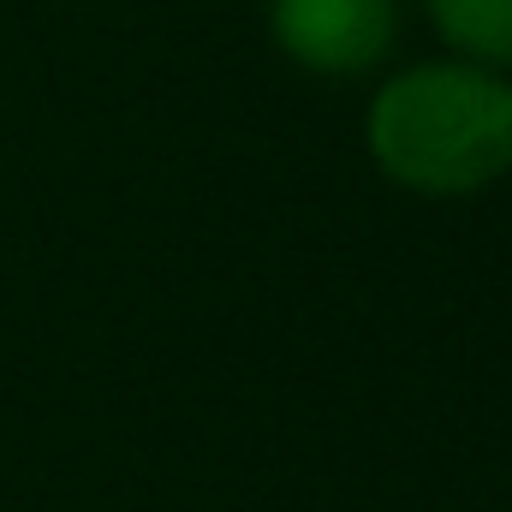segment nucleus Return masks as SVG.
Returning <instances> with one entry per match:
<instances>
[{"label":"nucleus","mask_w":512,"mask_h":512,"mask_svg":"<svg viewBox=\"0 0 512 512\" xmlns=\"http://www.w3.org/2000/svg\"><path fill=\"white\" fill-rule=\"evenodd\" d=\"M435 36L477 66H512V0H423Z\"/></svg>","instance_id":"3"},{"label":"nucleus","mask_w":512,"mask_h":512,"mask_svg":"<svg viewBox=\"0 0 512 512\" xmlns=\"http://www.w3.org/2000/svg\"><path fill=\"white\" fill-rule=\"evenodd\" d=\"M370 155L417 197H477L512 173V78L477 60H423L370 102Z\"/></svg>","instance_id":"1"},{"label":"nucleus","mask_w":512,"mask_h":512,"mask_svg":"<svg viewBox=\"0 0 512 512\" xmlns=\"http://www.w3.org/2000/svg\"><path fill=\"white\" fill-rule=\"evenodd\" d=\"M274 42L292 66L322 78H358L393 48V0H274Z\"/></svg>","instance_id":"2"}]
</instances>
